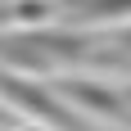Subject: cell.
<instances>
[{"label":"cell","mask_w":131,"mask_h":131,"mask_svg":"<svg viewBox=\"0 0 131 131\" xmlns=\"http://www.w3.org/2000/svg\"><path fill=\"white\" fill-rule=\"evenodd\" d=\"M0 104L18 108L23 118L54 122V127H63V131H81V122L72 118V108L59 95L45 91V81H27V77H14V72H0Z\"/></svg>","instance_id":"7a4b0ae2"},{"label":"cell","mask_w":131,"mask_h":131,"mask_svg":"<svg viewBox=\"0 0 131 131\" xmlns=\"http://www.w3.org/2000/svg\"><path fill=\"white\" fill-rule=\"evenodd\" d=\"M91 36L72 32V27H18L9 36H0V63L18 68V72H54V68L81 63L91 59Z\"/></svg>","instance_id":"6da1fadb"},{"label":"cell","mask_w":131,"mask_h":131,"mask_svg":"<svg viewBox=\"0 0 131 131\" xmlns=\"http://www.w3.org/2000/svg\"><path fill=\"white\" fill-rule=\"evenodd\" d=\"M122 50H131V32H127V36H122Z\"/></svg>","instance_id":"ba28073f"},{"label":"cell","mask_w":131,"mask_h":131,"mask_svg":"<svg viewBox=\"0 0 131 131\" xmlns=\"http://www.w3.org/2000/svg\"><path fill=\"white\" fill-rule=\"evenodd\" d=\"M14 131H45V122H23V127H14Z\"/></svg>","instance_id":"8992f818"},{"label":"cell","mask_w":131,"mask_h":131,"mask_svg":"<svg viewBox=\"0 0 131 131\" xmlns=\"http://www.w3.org/2000/svg\"><path fill=\"white\" fill-rule=\"evenodd\" d=\"M63 91L77 104H86L95 118H131L127 95H118V86H104V81H68Z\"/></svg>","instance_id":"3957f363"},{"label":"cell","mask_w":131,"mask_h":131,"mask_svg":"<svg viewBox=\"0 0 131 131\" xmlns=\"http://www.w3.org/2000/svg\"><path fill=\"white\" fill-rule=\"evenodd\" d=\"M5 122H9V108H5V104H0V127H5Z\"/></svg>","instance_id":"52a82bcc"},{"label":"cell","mask_w":131,"mask_h":131,"mask_svg":"<svg viewBox=\"0 0 131 131\" xmlns=\"http://www.w3.org/2000/svg\"><path fill=\"white\" fill-rule=\"evenodd\" d=\"M77 23H122L131 18V0H63Z\"/></svg>","instance_id":"277c9868"},{"label":"cell","mask_w":131,"mask_h":131,"mask_svg":"<svg viewBox=\"0 0 131 131\" xmlns=\"http://www.w3.org/2000/svg\"><path fill=\"white\" fill-rule=\"evenodd\" d=\"M9 14H14L18 27H41L45 18H50V5H45V0H14Z\"/></svg>","instance_id":"5b68a950"}]
</instances>
